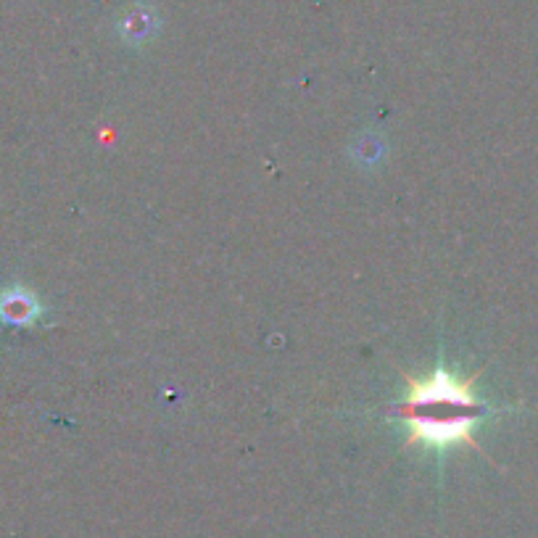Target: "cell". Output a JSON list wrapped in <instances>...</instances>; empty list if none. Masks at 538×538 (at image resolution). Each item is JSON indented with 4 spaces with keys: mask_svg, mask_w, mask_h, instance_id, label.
Instances as JSON below:
<instances>
[{
    "mask_svg": "<svg viewBox=\"0 0 538 538\" xmlns=\"http://www.w3.org/2000/svg\"><path fill=\"white\" fill-rule=\"evenodd\" d=\"M407 383L409 393L399 415L407 422L409 444H467L480 449L473 441V428L486 407L475 399V375L459 380L451 372L436 370L425 380L407 375Z\"/></svg>",
    "mask_w": 538,
    "mask_h": 538,
    "instance_id": "1",
    "label": "cell"
},
{
    "mask_svg": "<svg viewBox=\"0 0 538 538\" xmlns=\"http://www.w3.org/2000/svg\"><path fill=\"white\" fill-rule=\"evenodd\" d=\"M40 314V304L32 293L8 291L0 296V317L14 325H27Z\"/></svg>",
    "mask_w": 538,
    "mask_h": 538,
    "instance_id": "2",
    "label": "cell"
},
{
    "mask_svg": "<svg viewBox=\"0 0 538 538\" xmlns=\"http://www.w3.org/2000/svg\"><path fill=\"white\" fill-rule=\"evenodd\" d=\"M156 30V14L148 6H132L124 11L119 32L127 43H143Z\"/></svg>",
    "mask_w": 538,
    "mask_h": 538,
    "instance_id": "3",
    "label": "cell"
}]
</instances>
